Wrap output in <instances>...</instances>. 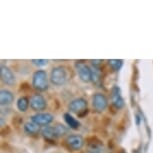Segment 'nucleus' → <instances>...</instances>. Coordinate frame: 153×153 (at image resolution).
Here are the masks:
<instances>
[{"instance_id": "nucleus-14", "label": "nucleus", "mask_w": 153, "mask_h": 153, "mask_svg": "<svg viewBox=\"0 0 153 153\" xmlns=\"http://www.w3.org/2000/svg\"><path fill=\"white\" fill-rule=\"evenodd\" d=\"M64 120L71 129H78L80 127L79 121L75 119L72 115H70V113H64Z\"/></svg>"}, {"instance_id": "nucleus-19", "label": "nucleus", "mask_w": 153, "mask_h": 153, "mask_svg": "<svg viewBox=\"0 0 153 153\" xmlns=\"http://www.w3.org/2000/svg\"><path fill=\"white\" fill-rule=\"evenodd\" d=\"M33 65H36V66H45L48 64V60L47 59H32L31 60Z\"/></svg>"}, {"instance_id": "nucleus-21", "label": "nucleus", "mask_w": 153, "mask_h": 153, "mask_svg": "<svg viewBox=\"0 0 153 153\" xmlns=\"http://www.w3.org/2000/svg\"><path fill=\"white\" fill-rule=\"evenodd\" d=\"M121 153H126V152H121Z\"/></svg>"}, {"instance_id": "nucleus-1", "label": "nucleus", "mask_w": 153, "mask_h": 153, "mask_svg": "<svg viewBox=\"0 0 153 153\" xmlns=\"http://www.w3.org/2000/svg\"><path fill=\"white\" fill-rule=\"evenodd\" d=\"M32 86L38 91L48 89V76L44 70H36L32 75Z\"/></svg>"}, {"instance_id": "nucleus-11", "label": "nucleus", "mask_w": 153, "mask_h": 153, "mask_svg": "<svg viewBox=\"0 0 153 153\" xmlns=\"http://www.w3.org/2000/svg\"><path fill=\"white\" fill-rule=\"evenodd\" d=\"M14 101V95L11 91L7 89H2L0 91V103L2 106L9 105Z\"/></svg>"}, {"instance_id": "nucleus-18", "label": "nucleus", "mask_w": 153, "mask_h": 153, "mask_svg": "<svg viewBox=\"0 0 153 153\" xmlns=\"http://www.w3.org/2000/svg\"><path fill=\"white\" fill-rule=\"evenodd\" d=\"M54 129H55L57 137L63 136V135L67 133V131H68V129L66 128L64 125H62V124H57V125L54 126Z\"/></svg>"}, {"instance_id": "nucleus-12", "label": "nucleus", "mask_w": 153, "mask_h": 153, "mask_svg": "<svg viewBox=\"0 0 153 153\" xmlns=\"http://www.w3.org/2000/svg\"><path fill=\"white\" fill-rule=\"evenodd\" d=\"M41 133L43 135V137L47 140H54L56 139L57 135H56V132H55V129H54V126H46L44 128L42 129Z\"/></svg>"}, {"instance_id": "nucleus-8", "label": "nucleus", "mask_w": 153, "mask_h": 153, "mask_svg": "<svg viewBox=\"0 0 153 153\" xmlns=\"http://www.w3.org/2000/svg\"><path fill=\"white\" fill-rule=\"evenodd\" d=\"M92 104H93V107L95 108V110H97L98 112H102L107 108L108 99L106 98L104 94L96 93V94H94L93 98H92Z\"/></svg>"}, {"instance_id": "nucleus-15", "label": "nucleus", "mask_w": 153, "mask_h": 153, "mask_svg": "<svg viewBox=\"0 0 153 153\" xmlns=\"http://www.w3.org/2000/svg\"><path fill=\"white\" fill-rule=\"evenodd\" d=\"M29 105H30V100L25 96L20 97L19 99L17 100V108H18V110L21 112L26 111L28 107H29Z\"/></svg>"}, {"instance_id": "nucleus-22", "label": "nucleus", "mask_w": 153, "mask_h": 153, "mask_svg": "<svg viewBox=\"0 0 153 153\" xmlns=\"http://www.w3.org/2000/svg\"><path fill=\"white\" fill-rule=\"evenodd\" d=\"M87 153H92V152H87Z\"/></svg>"}, {"instance_id": "nucleus-13", "label": "nucleus", "mask_w": 153, "mask_h": 153, "mask_svg": "<svg viewBox=\"0 0 153 153\" xmlns=\"http://www.w3.org/2000/svg\"><path fill=\"white\" fill-rule=\"evenodd\" d=\"M24 131L29 135L37 134L40 131V126L32 122V121L31 122H26L24 124Z\"/></svg>"}, {"instance_id": "nucleus-5", "label": "nucleus", "mask_w": 153, "mask_h": 153, "mask_svg": "<svg viewBox=\"0 0 153 153\" xmlns=\"http://www.w3.org/2000/svg\"><path fill=\"white\" fill-rule=\"evenodd\" d=\"M30 107L34 111H42L47 107L45 98L41 94H33L30 98Z\"/></svg>"}, {"instance_id": "nucleus-16", "label": "nucleus", "mask_w": 153, "mask_h": 153, "mask_svg": "<svg viewBox=\"0 0 153 153\" xmlns=\"http://www.w3.org/2000/svg\"><path fill=\"white\" fill-rule=\"evenodd\" d=\"M91 71H92V79L91 81L94 83V84H99L100 81H101V73H100V69L99 67H93L91 68Z\"/></svg>"}, {"instance_id": "nucleus-7", "label": "nucleus", "mask_w": 153, "mask_h": 153, "mask_svg": "<svg viewBox=\"0 0 153 153\" xmlns=\"http://www.w3.org/2000/svg\"><path fill=\"white\" fill-rule=\"evenodd\" d=\"M68 148H70L73 151H78L84 145V139L80 135H69L65 140Z\"/></svg>"}, {"instance_id": "nucleus-4", "label": "nucleus", "mask_w": 153, "mask_h": 153, "mask_svg": "<svg viewBox=\"0 0 153 153\" xmlns=\"http://www.w3.org/2000/svg\"><path fill=\"white\" fill-rule=\"evenodd\" d=\"M76 67V71L78 73V76L81 81L87 83L90 82L92 79V71L91 68L88 65H86L85 63H83L81 61H77L75 64Z\"/></svg>"}, {"instance_id": "nucleus-20", "label": "nucleus", "mask_w": 153, "mask_h": 153, "mask_svg": "<svg viewBox=\"0 0 153 153\" xmlns=\"http://www.w3.org/2000/svg\"><path fill=\"white\" fill-rule=\"evenodd\" d=\"M101 62H102V60H91L92 65L95 66V67H99L101 65Z\"/></svg>"}, {"instance_id": "nucleus-6", "label": "nucleus", "mask_w": 153, "mask_h": 153, "mask_svg": "<svg viewBox=\"0 0 153 153\" xmlns=\"http://www.w3.org/2000/svg\"><path fill=\"white\" fill-rule=\"evenodd\" d=\"M54 116L50 113H44V112H41V113H36L35 115H33L31 117V121L37 124L38 126H44L46 127L49 125L51 122L53 121Z\"/></svg>"}, {"instance_id": "nucleus-2", "label": "nucleus", "mask_w": 153, "mask_h": 153, "mask_svg": "<svg viewBox=\"0 0 153 153\" xmlns=\"http://www.w3.org/2000/svg\"><path fill=\"white\" fill-rule=\"evenodd\" d=\"M67 80V70L64 66H56L51 70L50 81L56 86H61Z\"/></svg>"}, {"instance_id": "nucleus-17", "label": "nucleus", "mask_w": 153, "mask_h": 153, "mask_svg": "<svg viewBox=\"0 0 153 153\" xmlns=\"http://www.w3.org/2000/svg\"><path fill=\"white\" fill-rule=\"evenodd\" d=\"M108 64L110 65V67L113 69V70L118 71L121 67H122L123 60H121V59H109Z\"/></svg>"}, {"instance_id": "nucleus-3", "label": "nucleus", "mask_w": 153, "mask_h": 153, "mask_svg": "<svg viewBox=\"0 0 153 153\" xmlns=\"http://www.w3.org/2000/svg\"><path fill=\"white\" fill-rule=\"evenodd\" d=\"M68 109L70 112H73L77 115H82L87 110V101L81 97L76 98L69 103Z\"/></svg>"}, {"instance_id": "nucleus-9", "label": "nucleus", "mask_w": 153, "mask_h": 153, "mask_svg": "<svg viewBox=\"0 0 153 153\" xmlns=\"http://www.w3.org/2000/svg\"><path fill=\"white\" fill-rule=\"evenodd\" d=\"M0 76H1V80L3 81L4 84L6 85H14L16 82L15 75L13 74L12 70L5 65H2L0 68Z\"/></svg>"}, {"instance_id": "nucleus-10", "label": "nucleus", "mask_w": 153, "mask_h": 153, "mask_svg": "<svg viewBox=\"0 0 153 153\" xmlns=\"http://www.w3.org/2000/svg\"><path fill=\"white\" fill-rule=\"evenodd\" d=\"M111 101L117 109H121L124 106V99L121 95L120 88L118 86H114L111 90Z\"/></svg>"}]
</instances>
